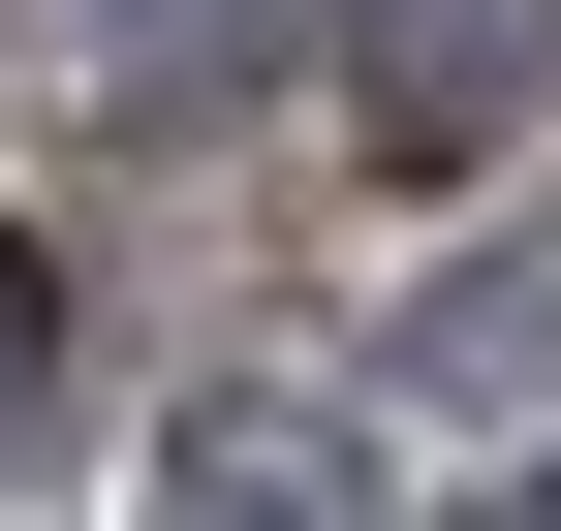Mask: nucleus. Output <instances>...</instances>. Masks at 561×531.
I'll use <instances>...</instances> for the list:
<instances>
[{
    "label": "nucleus",
    "mask_w": 561,
    "mask_h": 531,
    "mask_svg": "<svg viewBox=\"0 0 561 531\" xmlns=\"http://www.w3.org/2000/svg\"><path fill=\"white\" fill-rule=\"evenodd\" d=\"M530 63H561V0H343V125H375V188H468L530 125Z\"/></svg>",
    "instance_id": "1"
},
{
    "label": "nucleus",
    "mask_w": 561,
    "mask_h": 531,
    "mask_svg": "<svg viewBox=\"0 0 561 531\" xmlns=\"http://www.w3.org/2000/svg\"><path fill=\"white\" fill-rule=\"evenodd\" d=\"M530 531H561V500H530Z\"/></svg>",
    "instance_id": "5"
},
{
    "label": "nucleus",
    "mask_w": 561,
    "mask_h": 531,
    "mask_svg": "<svg viewBox=\"0 0 561 531\" xmlns=\"http://www.w3.org/2000/svg\"><path fill=\"white\" fill-rule=\"evenodd\" d=\"M125 531H375V470H343V407H280V375H219V407L157 438V500Z\"/></svg>",
    "instance_id": "2"
},
{
    "label": "nucleus",
    "mask_w": 561,
    "mask_h": 531,
    "mask_svg": "<svg viewBox=\"0 0 561 531\" xmlns=\"http://www.w3.org/2000/svg\"><path fill=\"white\" fill-rule=\"evenodd\" d=\"M405 407H561V219H530V250H468V282L405 313Z\"/></svg>",
    "instance_id": "3"
},
{
    "label": "nucleus",
    "mask_w": 561,
    "mask_h": 531,
    "mask_svg": "<svg viewBox=\"0 0 561 531\" xmlns=\"http://www.w3.org/2000/svg\"><path fill=\"white\" fill-rule=\"evenodd\" d=\"M62 407V313H32V250H0V438H32Z\"/></svg>",
    "instance_id": "4"
}]
</instances>
